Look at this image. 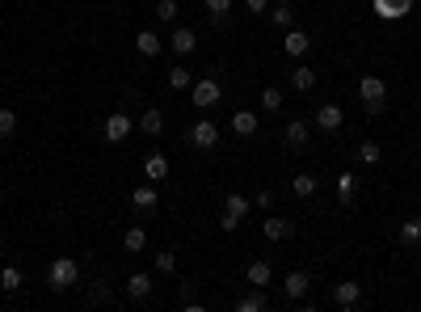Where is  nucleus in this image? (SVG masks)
Returning a JSON list of instances; mask_svg holds the SVG:
<instances>
[{
  "mask_svg": "<svg viewBox=\"0 0 421 312\" xmlns=\"http://www.w3.org/2000/svg\"><path fill=\"white\" fill-rule=\"evenodd\" d=\"M266 304H270V300H266V291L253 287L249 295H240V300H236V312H266Z\"/></svg>",
  "mask_w": 421,
  "mask_h": 312,
  "instance_id": "obj_21",
  "label": "nucleus"
},
{
  "mask_svg": "<svg viewBox=\"0 0 421 312\" xmlns=\"http://www.w3.org/2000/svg\"><path fill=\"white\" fill-rule=\"evenodd\" d=\"M261 110H283V89H278V85L261 89Z\"/></svg>",
  "mask_w": 421,
  "mask_h": 312,
  "instance_id": "obj_29",
  "label": "nucleus"
},
{
  "mask_svg": "<svg viewBox=\"0 0 421 312\" xmlns=\"http://www.w3.org/2000/svg\"><path fill=\"white\" fill-rule=\"evenodd\" d=\"M283 51H287L291 60H303L307 51H312V38H307L303 30H295V26H291V30H287V38H283Z\"/></svg>",
  "mask_w": 421,
  "mask_h": 312,
  "instance_id": "obj_11",
  "label": "nucleus"
},
{
  "mask_svg": "<svg viewBox=\"0 0 421 312\" xmlns=\"http://www.w3.org/2000/svg\"><path fill=\"white\" fill-rule=\"evenodd\" d=\"M21 283H26V279H21V270H17V266H5V270H0V287H5L9 295H13V291H21Z\"/></svg>",
  "mask_w": 421,
  "mask_h": 312,
  "instance_id": "obj_26",
  "label": "nucleus"
},
{
  "mask_svg": "<svg viewBox=\"0 0 421 312\" xmlns=\"http://www.w3.org/2000/svg\"><path fill=\"white\" fill-rule=\"evenodd\" d=\"M270 21H274L278 30H291V26H295V13H291V5H274V13H270Z\"/></svg>",
  "mask_w": 421,
  "mask_h": 312,
  "instance_id": "obj_30",
  "label": "nucleus"
},
{
  "mask_svg": "<svg viewBox=\"0 0 421 312\" xmlns=\"http://www.w3.org/2000/svg\"><path fill=\"white\" fill-rule=\"evenodd\" d=\"M307 139H312V127H307L303 119L287 123V131H283V144H287L291 152H307Z\"/></svg>",
  "mask_w": 421,
  "mask_h": 312,
  "instance_id": "obj_8",
  "label": "nucleus"
},
{
  "mask_svg": "<svg viewBox=\"0 0 421 312\" xmlns=\"http://www.w3.org/2000/svg\"><path fill=\"white\" fill-rule=\"evenodd\" d=\"M371 9L384 17V21H400L413 13V0H371Z\"/></svg>",
  "mask_w": 421,
  "mask_h": 312,
  "instance_id": "obj_9",
  "label": "nucleus"
},
{
  "mask_svg": "<svg viewBox=\"0 0 421 312\" xmlns=\"http://www.w3.org/2000/svg\"><path fill=\"white\" fill-rule=\"evenodd\" d=\"M190 144H194L198 152H210V148H220V127L210 123V119H198V123L190 127Z\"/></svg>",
  "mask_w": 421,
  "mask_h": 312,
  "instance_id": "obj_4",
  "label": "nucleus"
},
{
  "mask_svg": "<svg viewBox=\"0 0 421 312\" xmlns=\"http://www.w3.org/2000/svg\"><path fill=\"white\" fill-rule=\"evenodd\" d=\"M236 224H240V220H236L232 211H224V216H220V228H224V232H236Z\"/></svg>",
  "mask_w": 421,
  "mask_h": 312,
  "instance_id": "obj_39",
  "label": "nucleus"
},
{
  "mask_svg": "<svg viewBox=\"0 0 421 312\" xmlns=\"http://www.w3.org/2000/svg\"><path fill=\"white\" fill-rule=\"evenodd\" d=\"M341 123H346V110L337 106V101H325L321 110H316V127H321L325 135H333V131H341Z\"/></svg>",
  "mask_w": 421,
  "mask_h": 312,
  "instance_id": "obj_5",
  "label": "nucleus"
},
{
  "mask_svg": "<svg viewBox=\"0 0 421 312\" xmlns=\"http://www.w3.org/2000/svg\"><path fill=\"white\" fill-rule=\"evenodd\" d=\"M400 245H409V249L421 245V216H409V220L400 224Z\"/></svg>",
  "mask_w": 421,
  "mask_h": 312,
  "instance_id": "obj_22",
  "label": "nucleus"
},
{
  "mask_svg": "<svg viewBox=\"0 0 421 312\" xmlns=\"http://www.w3.org/2000/svg\"><path fill=\"white\" fill-rule=\"evenodd\" d=\"M169 46L177 51V55H190V51H198V34H194L190 26H173V38H169Z\"/></svg>",
  "mask_w": 421,
  "mask_h": 312,
  "instance_id": "obj_13",
  "label": "nucleus"
},
{
  "mask_svg": "<svg viewBox=\"0 0 421 312\" xmlns=\"http://www.w3.org/2000/svg\"><path fill=\"white\" fill-rule=\"evenodd\" d=\"M0 245H5V236H0Z\"/></svg>",
  "mask_w": 421,
  "mask_h": 312,
  "instance_id": "obj_42",
  "label": "nucleus"
},
{
  "mask_svg": "<svg viewBox=\"0 0 421 312\" xmlns=\"http://www.w3.org/2000/svg\"><path fill=\"white\" fill-rule=\"evenodd\" d=\"M139 127H143V135H147V139H156V135L165 131V110H156V106H152V110H143Z\"/></svg>",
  "mask_w": 421,
  "mask_h": 312,
  "instance_id": "obj_19",
  "label": "nucleus"
},
{
  "mask_svg": "<svg viewBox=\"0 0 421 312\" xmlns=\"http://www.w3.org/2000/svg\"><path fill=\"white\" fill-rule=\"evenodd\" d=\"M190 89H194V106H198V110H215L220 101H224V85H220L215 76H202V80H194Z\"/></svg>",
  "mask_w": 421,
  "mask_h": 312,
  "instance_id": "obj_3",
  "label": "nucleus"
},
{
  "mask_svg": "<svg viewBox=\"0 0 421 312\" xmlns=\"http://www.w3.org/2000/svg\"><path fill=\"white\" fill-rule=\"evenodd\" d=\"M131 202H135V211H156V202H161V194H156V186L147 182V186H139V190L131 194Z\"/></svg>",
  "mask_w": 421,
  "mask_h": 312,
  "instance_id": "obj_18",
  "label": "nucleus"
},
{
  "mask_svg": "<svg viewBox=\"0 0 421 312\" xmlns=\"http://www.w3.org/2000/svg\"><path fill=\"white\" fill-rule=\"evenodd\" d=\"M358 300H362V283H354V279H346V283L333 287V304L337 308H354Z\"/></svg>",
  "mask_w": 421,
  "mask_h": 312,
  "instance_id": "obj_12",
  "label": "nucleus"
},
{
  "mask_svg": "<svg viewBox=\"0 0 421 312\" xmlns=\"http://www.w3.org/2000/svg\"><path fill=\"white\" fill-rule=\"evenodd\" d=\"M76 283H80L76 257H55L51 270H46V287H51V291H68V287H76Z\"/></svg>",
  "mask_w": 421,
  "mask_h": 312,
  "instance_id": "obj_2",
  "label": "nucleus"
},
{
  "mask_svg": "<svg viewBox=\"0 0 421 312\" xmlns=\"http://www.w3.org/2000/svg\"><path fill=\"white\" fill-rule=\"evenodd\" d=\"M312 85H316V72L312 68H295L291 72V89L295 93H312Z\"/></svg>",
  "mask_w": 421,
  "mask_h": 312,
  "instance_id": "obj_24",
  "label": "nucleus"
},
{
  "mask_svg": "<svg viewBox=\"0 0 421 312\" xmlns=\"http://www.w3.org/2000/svg\"><path fill=\"white\" fill-rule=\"evenodd\" d=\"M257 207H261V211H270V207H274V194L270 190H257V198H253Z\"/></svg>",
  "mask_w": 421,
  "mask_h": 312,
  "instance_id": "obj_38",
  "label": "nucleus"
},
{
  "mask_svg": "<svg viewBox=\"0 0 421 312\" xmlns=\"http://www.w3.org/2000/svg\"><path fill=\"white\" fill-rule=\"evenodd\" d=\"M89 304H93V308H101V304H114V287L105 283V279H101V283H93V287H89Z\"/></svg>",
  "mask_w": 421,
  "mask_h": 312,
  "instance_id": "obj_23",
  "label": "nucleus"
},
{
  "mask_svg": "<svg viewBox=\"0 0 421 312\" xmlns=\"http://www.w3.org/2000/svg\"><path fill=\"white\" fill-rule=\"evenodd\" d=\"M135 46H139V55H143V60H156V55L165 51V46H161V38H156L152 30H139V34H135Z\"/></svg>",
  "mask_w": 421,
  "mask_h": 312,
  "instance_id": "obj_17",
  "label": "nucleus"
},
{
  "mask_svg": "<svg viewBox=\"0 0 421 312\" xmlns=\"http://www.w3.org/2000/svg\"><path fill=\"white\" fill-rule=\"evenodd\" d=\"M283 291H287V300H303V295L312 291V275H307V270H291V275L283 279Z\"/></svg>",
  "mask_w": 421,
  "mask_h": 312,
  "instance_id": "obj_10",
  "label": "nucleus"
},
{
  "mask_svg": "<svg viewBox=\"0 0 421 312\" xmlns=\"http://www.w3.org/2000/svg\"><path fill=\"white\" fill-rule=\"evenodd\" d=\"M257 127H261V119H257L253 110H236V114H232V131H236V135H257Z\"/></svg>",
  "mask_w": 421,
  "mask_h": 312,
  "instance_id": "obj_20",
  "label": "nucleus"
},
{
  "mask_svg": "<svg viewBox=\"0 0 421 312\" xmlns=\"http://www.w3.org/2000/svg\"><path fill=\"white\" fill-rule=\"evenodd\" d=\"M261 232H266L270 241H287V236L295 232V224H291L287 216H266V224H261Z\"/></svg>",
  "mask_w": 421,
  "mask_h": 312,
  "instance_id": "obj_15",
  "label": "nucleus"
},
{
  "mask_svg": "<svg viewBox=\"0 0 421 312\" xmlns=\"http://www.w3.org/2000/svg\"><path fill=\"white\" fill-rule=\"evenodd\" d=\"M177 0H156V17H161V21H177Z\"/></svg>",
  "mask_w": 421,
  "mask_h": 312,
  "instance_id": "obj_35",
  "label": "nucleus"
},
{
  "mask_svg": "<svg viewBox=\"0 0 421 312\" xmlns=\"http://www.w3.org/2000/svg\"><path fill=\"white\" fill-rule=\"evenodd\" d=\"M354 190H358V177H354V173H341V177H337V198H341V202H354Z\"/></svg>",
  "mask_w": 421,
  "mask_h": 312,
  "instance_id": "obj_28",
  "label": "nucleus"
},
{
  "mask_svg": "<svg viewBox=\"0 0 421 312\" xmlns=\"http://www.w3.org/2000/svg\"><path fill=\"white\" fill-rule=\"evenodd\" d=\"M224 211H232V216L240 220V216L249 211V198H244V194H228V198H224Z\"/></svg>",
  "mask_w": 421,
  "mask_h": 312,
  "instance_id": "obj_34",
  "label": "nucleus"
},
{
  "mask_svg": "<svg viewBox=\"0 0 421 312\" xmlns=\"http://www.w3.org/2000/svg\"><path fill=\"white\" fill-rule=\"evenodd\" d=\"M156 270H161V275H173V270H177V253H173V249H161V253H156Z\"/></svg>",
  "mask_w": 421,
  "mask_h": 312,
  "instance_id": "obj_33",
  "label": "nucleus"
},
{
  "mask_svg": "<svg viewBox=\"0 0 421 312\" xmlns=\"http://www.w3.org/2000/svg\"><path fill=\"white\" fill-rule=\"evenodd\" d=\"M228 9H232V0H206V13L215 17V21H224V17H228Z\"/></svg>",
  "mask_w": 421,
  "mask_h": 312,
  "instance_id": "obj_36",
  "label": "nucleus"
},
{
  "mask_svg": "<svg viewBox=\"0 0 421 312\" xmlns=\"http://www.w3.org/2000/svg\"><path fill=\"white\" fill-rule=\"evenodd\" d=\"M358 97H362V106H366V114H384V106H388V85L379 80V76H358Z\"/></svg>",
  "mask_w": 421,
  "mask_h": 312,
  "instance_id": "obj_1",
  "label": "nucleus"
},
{
  "mask_svg": "<svg viewBox=\"0 0 421 312\" xmlns=\"http://www.w3.org/2000/svg\"><path fill=\"white\" fill-rule=\"evenodd\" d=\"M17 131V114L13 110H0V135H13Z\"/></svg>",
  "mask_w": 421,
  "mask_h": 312,
  "instance_id": "obj_37",
  "label": "nucleus"
},
{
  "mask_svg": "<svg viewBox=\"0 0 421 312\" xmlns=\"http://www.w3.org/2000/svg\"><path fill=\"white\" fill-rule=\"evenodd\" d=\"M358 161H362V165H379V144L362 139V144H358Z\"/></svg>",
  "mask_w": 421,
  "mask_h": 312,
  "instance_id": "obj_32",
  "label": "nucleus"
},
{
  "mask_svg": "<svg viewBox=\"0 0 421 312\" xmlns=\"http://www.w3.org/2000/svg\"><path fill=\"white\" fill-rule=\"evenodd\" d=\"M165 80H169V89H173V93H181V89H190V85H194V76H190L186 68H173Z\"/></svg>",
  "mask_w": 421,
  "mask_h": 312,
  "instance_id": "obj_31",
  "label": "nucleus"
},
{
  "mask_svg": "<svg viewBox=\"0 0 421 312\" xmlns=\"http://www.w3.org/2000/svg\"><path fill=\"white\" fill-rule=\"evenodd\" d=\"M123 249H127V253H143V249H147V232H143V228H127Z\"/></svg>",
  "mask_w": 421,
  "mask_h": 312,
  "instance_id": "obj_25",
  "label": "nucleus"
},
{
  "mask_svg": "<svg viewBox=\"0 0 421 312\" xmlns=\"http://www.w3.org/2000/svg\"><path fill=\"white\" fill-rule=\"evenodd\" d=\"M274 5H295V0H274Z\"/></svg>",
  "mask_w": 421,
  "mask_h": 312,
  "instance_id": "obj_41",
  "label": "nucleus"
},
{
  "mask_svg": "<svg viewBox=\"0 0 421 312\" xmlns=\"http://www.w3.org/2000/svg\"><path fill=\"white\" fill-rule=\"evenodd\" d=\"M244 283H249V287H261V291H266V287L274 283V266L266 262V257H257V262H249V266H244Z\"/></svg>",
  "mask_w": 421,
  "mask_h": 312,
  "instance_id": "obj_6",
  "label": "nucleus"
},
{
  "mask_svg": "<svg viewBox=\"0 0 421 312\" xmlns=\"http://www.w3.org/2000/svg\"><path fill=\"white\" fill-rule=\"evenodd\" d=\"M147 295H152V275H131V279H127V300L143 304Z\"/></svg>",
  "mask_w": 421,
  "mask_h": 312,
  "instance_id": "obj_16",
  "label": "nucleus"
},
{
  "mask_svg": "<svg viewBox=\"0 0 421 312\" xmlns=\"http://www.w3.org/2000/svg\"><path fill=\"white\" fill-rule=\"evenodd\" d=\"M131 114H110L105 119V127H101V135H105V144H123L127 135H131Z\"/></svg>",
  "mask_w": 421,
  "mask_h": 312,
  "instance_id": "obj_7",
  "label": "nucleus"
},
{
  "mask_svg": "<svg viewBox=\"0 0 421 312\" xmlns=\"http://www.w3.org/2000/svg\"><path fill=\"white\" fill-rule=\"evenodd\" d=\"M316 186H321V182H316V177H312V173H299V177H295V182H291V190H295V194H299V198H312V194H316Z\"/></svg>",
  "mask_w": 421,
  "mask_h": 312,
  "instance_id": "obj_27",
  "label": "nucleus"
},
{
  "mask_svg": "<svg viewBox=\"0 0 421 312\" xmlns=\"http://www.w3.org/2000/svg\"><path fill=\"white\" fill-rule=\"evenodd\" d=\"M143 177H147V182H165V177H169V156H165V152H152L147 161H143Z\"/></svg>",
  "mask_w": 421,
  "mask_h": 312,
  "instance_id": "obj_14",
  "label": "nucleus"
},
{
  "mask_svg": "<svg viewBox=\"0 0 421 312\" xmlns=\"http://www.w3.org/2000/svg\"><path fill=\"white\" fill-rule=\"evenodd\" d=\"M244 9L249 13H266V0H244Z\"/></svg>",
  "mask_w": 421,
  "mask_h": 312,
  "instance_id": "obj_40",
  "label": "nucleus"
}]
</instances>
